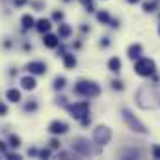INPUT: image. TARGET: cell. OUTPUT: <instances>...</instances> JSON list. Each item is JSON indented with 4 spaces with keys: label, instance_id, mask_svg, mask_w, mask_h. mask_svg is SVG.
<instances>
[{
    "label": "cell",
    "instance_id": "obj_13",
    "mask_svg": "<svg viewBox=\"0 0 160 160\" xmlns=\"http://www.w3.org/2000/svg\"><path fill=\"white\" fill-rule=\"evenodd\" d=\"M0 151H6V145H4V142H0Z\"/></svg>",
    "mask_w": 160,
    "mask_h": 160
},
{
    "label": "cell",
    "instance_id": "obj_9",
    "mask_svg": "<svg viewBox=\"0 0 160 160\" xmlns=\"http://www.w3.org/2000/svg\"><path fill=\"white\" fill-rule=\"evenodd\" d=\"M24 108H26L28 112H34V110L38 108V102H36V101H32V102H26V106H24Z\"/></svg>",
    "mask_w": 160,
    "mask_h": 160
},
{
    "label": "cell",
    "instance_id": "obj_6",
    "mask_svg": "<svg viewBox=\"0 0 160 160\" xmlns=\"http://www.w3.org/2000/svg\"><path fill=\"white\" fill-rule=\"evenodd\" d=\"M48 28H50V22H48L47 19H41L39 22H38V30H39V32H47Z\"/></svg>",
    "mask_w": 160,
    "mask_h": 160
},
{
    "label": "cell",
    "instance_id": "obj_4",
    "mask_svg": "<svg viewBox=\"0 0 160 160\" xmlns=\"http://www.w3.org/2000/svg\"><path fill=\"white\" fill-rule=\"evenodd\" d=\"M21 86H22V89H34L36 88V78L34 77H24L21 80Z\"/></svg>",
    "mask_w": 160,
    "mask_h": 160
},
{
    "label": "cell",
    "instance_id": "obj_12",
    "mask_svg": "<svg viewBox=\"0 0 160 160\" xmlns=\"http://www.w3.org/2000/svg\"><path fill=\"white\" fill-rule=\"evenodd\" d=\"M26 2H28V0H13L15 6H22V4H26Z\"/></svg>",
    "mask_w": 160,
    "mask_h": 160
},
{
    "label": "cell",
    "instance_id": "obj_3",
    "mask_svg": "<svg viewBox=\"0 0 160 160\" xmlns=\"http://www.w3.org/2000/svg\"><path fill=\"white\" fill-rule=\"evenodd\" d=\"M48 130H50V132H54V134H58V132H65V130H67V127H65V123L54 121V123H50Z\"/></svg>",
    "mask_w": 160,
    "mask_h": 160
},
{
    "label": "cell",
    "instance_id": "obj_2",
    "mask_svg": "<svg viewBox=\"0 0 160 160\" xmlns=\"http://www.w3.org/2000/svg\"><path fill=\"white\" fill-rule=\"evenodd\" d=\"M6 97H8L9 102H19V101H21V91L15 89V88H11V89L6 91Z\"/></svg>",
    "mask_w": 160,
    "mask_h": 160
},
{
    "label": "cell",
    "instance_id": "obj_1",
    "mask_svg": "<svg viewBox=\"0 0 160 160\" xmlns=\"http://www.w3.org/2000/svg\"><path fill=\"white\" fill-rule=\"evenodd\" d=\"M26 71H28V73H34V75H43V73L47 71V65H45L43 62H30V63L26 65Z\"/></svg>",
    "mask_w": 160,
    "mask_h": 160
},
{
    "label": "cell",
    "instance_id": "obj_8",
    "mask_svg": "<svg viewBox=\"0 0 160 160\" xmlns=\"http://www.w3.org/2000/svg\"><path fill=\"white\" fill-rule=\"evenodd\" d=\"M9 145H11V147H21V138L15 136V134H11V136H9Z\"/></svg>",
    "mask_w": 160,
    "mask_h": 160
},
{
    "label": "cell",
    "instance_id": "obj_11",
    "mask_svg": "<svg viewBox=\"0 0 160 160\" xmlns=\"http://www.w3.org/2000/svg\"><path fill=\"white\" fill-rule=\"evenodd\" d=\"M56 88H63V78H56Z\"/></svg>",
    "mask_w": 160,
    "mask_h": 160
},
{
    "label": "cell",
    "instance_id": "obj_7",
    "mask_svg": "<svg viewBox=\"0 0 160 160\" xmlns=\"http://www.w3.org/2000/svg\"><path fill=\"white\" fill-rule=\"evenodd\" d=\"M43 43H45L47 47H56V45H58V39H56L54 36H47V38L43 39Z\"/></svg>",
    "mask_w": 160,
    "mask_h": 160
},
{
    "label": "cell",
    "instance_id": "obj_5",
    "mask_svg": "<svg viewBox=\"0 0 160 160\" xmlns=\"http://www.w3.org/2000/svg\"><path fill=\"white\" fill-rule=\"evenodd\" d=\"M21 22H22V30H28V28H32V26H34V17L26 13V15H22Z\"/></svg>",
    "mask_w": 160,
    "mask_h": 160
},
{
    "label": "cell",
    "instance_id": "obj_10",
    "mask_svg": "<svg viewBox=\"0 0 160 160\" xmlns=\"http://www.w3.org/2000/svg\"><path fill=\"white\" fill-rule=\"evenodd\" d=\"M6 112H8L6 104H2V102H0V116H6Z\"/></svg>",
    "mask_w": 160,
    "mask_h": 160
}]
</instances>
